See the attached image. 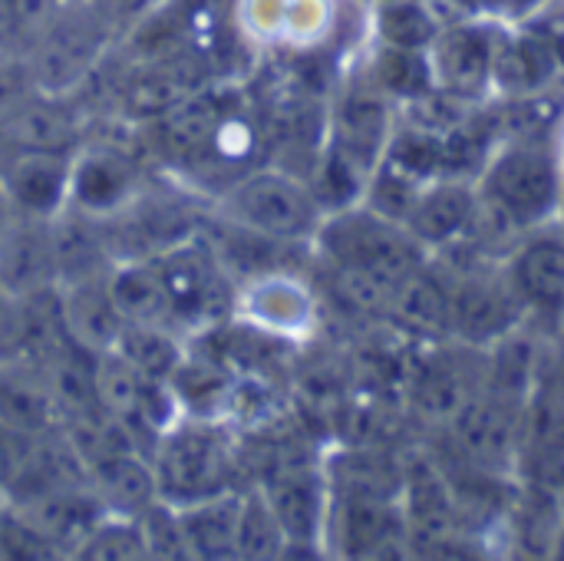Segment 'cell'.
<instances>
[{"label":"cell","instance_id":"obj_9","mask_svg":"<svg viewBox=\"0 0 564 561\" xmlns=\"http://www.w3.org/2000/svg\"><path fill=\"white\" fill-rule=\"evenodd\" d=\"M76 152H33L17 149L3 159L0 192L20 215L56 218L69 205V175Z\"/></svg>","mask_w":564,"mask_h":561},{"label":"cell","instance_id":"obj_17","mask_svg":"<svg viewBox=\"0 0 564 561\" xmlns=\"http://www.w3.org/2000/svg\"><path fill=\"white\" fill-rule=\"evenodd\" d=\"M264 499L278 516L288 546H314L321 539L327 519V493L321 476H314L311 470H288L271 479Z\"/></svg>","mask_w":564,"mask_h":561},{"label":"cell","instance_id":"obj_1","mask_svg":"<svg viewBox=\"0 0 564 561\" xmlns=\"http://www.w3.org/2000/svg\"><path fill=\"white\" fill-rule=\"evenodd\" d=\"M314 241L330 261L340 291L367 311L393 308L397 291L426 265L430 255L406 225L364 202L324 215Z\"/></svg>","mask_w":564,"mask_h":561},{"label":"cell","instance_id":"obj_14","mask_svg":"<svg viewBox=\"0 0 564 561\" xmlns=\"http://www.w3.org/2000/svg\"><path fill=\"white\" fill-rule=\"evenodd\" d=\"M86 476H89V489L96 493V499L102 503L109 516L139 519L159 499L155 466L139 450L102 456L86 470Z\"/></svg>","mask_w":564,"mask_h":561},{"label":"cell","instance_id":"obj_30","mask_svg":"<svg viewBox=\"0 0 564 561\" xmlns=\"http://www.w3.org/2000/svg\"><path fill=\"white\" fill-rule=\"evenodd\" d=\"M33 96L30 76L17 63H0V126Z\"/></svg>","mask_w":564,"mask_h":561},{"label":"cell","instance_id":"obj_25","mask_svg":"<svg viewBox=\"0 0 564 561\" xmlns=\"http://www.w3.org/2000/svg\"><path fill=\"white\" fill-rule=\"evenodd\" d=\"M79 559H106V561H129L149 559L145 539L139 529V519L126 516H106L76 549Z\"/></svg>","mask_w":564,"mask_h":561},{"label":"cell","instance_id":"obj_31","mask_svg":"<svg viewBox=\"0 0 564 561\" xmlns=\"http://www.w3.org/2000/svg\"><path fill=\"white\" fill-rule=\"evenodd\" d=\"M20 334V301L0 288V357H10Z\"/></svg>","mask_w":564,"mask_h":561},{"label":"cell","instance_id":"obj_2","mask_svg":"<svg viewBox=\"0 0 564 561\" xmlns=\"http://www.w3.org/2000/svg\"><path fill=\"white\" fill-rule=\"evenodd\" d=\"M476 192L519 235L555 225L564 202L562 159L549 142H499L476 179Z\"/></svg>","mask_w":564,"mask_h":561},{"label":"cell","instance_id":"obj_23","mask_svg":"<svg viewBox=\"0 0 564 561\" xmlns=\"http://www.w3.org/2000/svg\"><path fill=\"white\" fill-rule=\"evenodd\" d=\"M377 89L383 96H397V99H406V103H413V99L426 96L430 89H436L426 50L387 46L380 63H377Z\"/></svg>","mask_w":564,"mask_h":561},{"label":"cell","instance_id":"obj_33","mask_svg":"<svg viewBox=\"0 0 564 561\" xmlns=\"http://www.w3.org/2000/svg\"><path fill=\"white\" fill-rule=\"evenodd\" d=\"M13 23V0H0V33Z\"/></svg>","mask_w":564,"mask_h":561},{"label":"cell","instance_id":"obj_32","mask_svg":"<svg viewBox=\"0 0 564 561\" xmlns=\"http://www.w3.org/2000/svg\"><path fill=\"white\" fill-rule=\"evenodd\" d=\"M545 43H549V50L555 53V60H558V69H562L564 76V13H555V17H545L542 23H535L532 26Z\"/></svg>","mask_w":564,"mask_h":561},{"label":"cell","instance_id":"obj_8","mask_svg":"<svg viewBox=\"0 0 564 561\" xmlns=\"http://www.w3.org/2000/svg\"><path fill=\"white\" fill-rule=\"evenodd\" d=\"M59 284L56 251L50 235V218L20 215L10 208V218L0 231V288L17 298H36Z\"/></svg>","mask_w":564,"mask_h":561},{"label":"cell","instance_id":"obj_16","mask_svg":"<svg viewBox=\"0 0 564 561\" xmlns=\"http://www.w3.org/2000/svg\"><path fill=\"white\" fill-rule=\"evenodd\" d=\"M393 132L387 96L377 93H357L344 106H337L334 126H330V145L350 155L357 165L373 172L383 159L387 139Z\"/></svg>","mask_w":564,"mask_h":561},{"label":"cell","instance_id":"obj_36","mask_svg":"<svg viewBox=\"0 0 564 561\" xmlns=\"http://www.w3.org/2000/svg\"><path fill=\"white\" fill-rule=\"evenodd\" d=\"M3 506H7V503H3V496H0V516H3Z\"/></svg>","mask_w":564,"mask_h":561},{"label":"cell","instance_id":"obj_35","mask_svg":"<svg viewBox=\"0 0 564 561\" xmlns=\"http://www.w3.org/2000/svg\"><path fill=\"white\" fill-rule=\"evenodd\" d=\"M558 225H562V231H564V202H562V212H558Z\"/></svg>","mask_w":564,"mask_h":561},{"label":"cell","instance_id":"obj_10","mask_svg":"<svg viewBox=\"0 0 564 561\" xmlns=\"http://www.w3.org/2000/svg\"><path fill=\"white\" fill-rule=\"evenodd\" d=\"M453 321L449 331L459 334V341L469 344H496L512 337L519 327L525 308L519 294L512 291L509 278L489 281V278H459L453 281Z\"/></svg>","mask_w":564,"mask_h":561},{"label":"cell","instance_id":"obj_24","mask_svg":"<svg viewBox=\"0 0 564 561\" xmlns=\"http://www.w3.org/2000/svg\"><path fill=\"white\" fill-rule=\"evenodd\" d=\"M288 546L278 516L271 513L261 493L245 496L241 526H238V559H274Z\"/></svg>","mask_w":564,"mask_h":561},{"label":"cell","instance_id":"obj_28","mask_svg":"<svg viewBox=\"0 0 564 561\" xmlns=\"http://www.w3.org/2000/svg\"><path fill=\"white\" fill-rule=\"evenodd\" d=\"M340 532H344V546L354 552H370L380 549L387 542L390 532V516L387 509L370 499V496H357L347 503L344 519H340Z\"/></svg>","mask_w":564,"mask_h":561},{"label":"cell","instance_id":"obj_5","mask_svg":"<svg viewBox=\"0 0 564 561\" xmlns=\"http://www.w3.org/2000/svg\"><path fill=\"white\" fill-rule=\"evenodd\" d=\"M172 304L178 327L215 324L225 311H231L235 291L225 274V261L198 238H185L159 255H152Z\"/></svg>","mask_w":564,"mask_h":561},{"label":"cell","instance_id":"obj_7","mask_svg":"<svg viewBox=\"0 0 564 561\" xmlns=\"http://www.w3.org/2000/svg\"><path fill=\"white\" fill-rule=\"evenodd\" d=\"M499 40L486 26H453L430 43L433 86L463 103H482L492 93V63Z\"/></svg>","mask_w":564,"mask_h":561},{"label":"cell","instance_id":"obj_3","mask_svg":"<svg viewBox=\"0 0 564 561\" xmlns=\"http://www.w3.org/2000/svg\"><path fill=\"white\" fill-rule=\"evenodd\" d=\"M221 212L225 222L288 245L314 238L324 222L314 188L281 169H258L235 179L221 198Z\"/></svg>","mask_w":564,"mask_h":561},{"label":"cell","instance_id":"obj_20","mask_svg":"<svg viewBox=\"0 0 564 561\" xmlns=\"http://www.w3.org/2000/svg\"><path fill=\"white\" fill-rule=\"evenodd\" d=\"M241 493H215L182 509V526L192 559H238V526H241Z\"/></svg>","mask_w":564,"mask_h":561},{"label":"cell","instance_id":"obj_26","mask_svg":"<svg viewBox=\"0 0 564 561\" xmlns=\"http://www.w3.org/2000/svg\"><path fill=\"white\" fill-rule=\"evenodd\" d=\"M139 529H142L149 559H192L178 506H172L165 499H155L139 516Z\"/></svg>","mask_w":564,"mask_h":561},{"label":"cell","instance_id":"obj_34","mask_svg":"<svg viewBox=\"0 0 564 561\" xmlns=\"http://www.w3.org/2000/svg\"><path fill=\"white\" fill-rule=\"evenodd\" d=\"M7 218H10V205H7V198H3V192H0V231H3V225H7Z\"/></svg>","mask_w":564,"mask_h":561},{"label":"cell","instance_id":"obj_4","mask_svg":"<svg viewBox=\"0 0 564 561\" xmlns=\"http://www.w3.org/2000/svg\"><path fill=\"white\" fill-rule=\"evenodd\" d=\"M149 460L159 476V499L172 506H192L228 489L225 443L205 427L172 423L159 433Z\"/></svg>","mask_w":564,"mask_h":561},{"label":"cell","instance_id":"obj_27","mask_svg":"<svg viewBox=\"0 0 564 561\" xmlns=\"http://www.w3.org/2000/svg\"><path fill=\"white\" fill-rule=\"evenodd\" d=\"M380 33L387 40V46H403V50H430V43L436 40L440 26L436 20L410 0H393L383 7L380 13Z\"/></svg>","mask_w":564,"mask_h":561},{"label":"cell","instance_id":"obj_12","mask_svg":"<svg viewBox=\"0 0 564 561\" xmlns=\"http://www.w3.org/2000/svg\"><path fill=\"white\" fill-rule=\"evenodd\" d=\"M476 198L479 192L473 179L426 182L403 225L426 251H446L466 235L469 218L476 212Z\"/></svg>","mask_w":564,"mask_h":561},{"label":"cell","instance_id":"obj_13","mask_svg":"<svg viewBox=\"0 0 564 561\" xmlns=\"http://www.w3.org/2000/svg\"><path fill=\"white\" fill-rule=\"evenodd\" d=\"M59 298V314L69 331V337L89 350V354H106L119 344V334L126 327V317L119 314L112 291H109V271L56 284Z\"/></svg>","mask_w":564,"mask_h":561},{"label":"cell","instance_id":"obj_22","mask_svg":"<svg viewBox=\"0 0 564 561\" xmlns=\"http://www.w3.org/2000/svg\"><path fill=\"white\" fill-rule=\"evenodd\" d=\"M112 350H119L142 377L159 384H172L185 364V344L178 341L175 327L126 324Z\"/></svg>","mask_w":564,"mask_h":561},{"label":"cell","instance_id":"obj_11","mask_svg":"<svg viewBox=\"0 0 564 561\" xmlns=\"http://www.w3.org/2000/svg\"><path fill=\"white\" fill-rule=\"evenodd\" d=\"M135 202V165L112 149H86L73 155L69 208L109 218Z\"/></svg>","mask_w":564,"mask_h":561},{"label":"cell","instance_id":"obj_29","mask_svg":"<svg viewBox=\"0 0 564 561\" xmlns=\"http://www.w3.org/2000/svg\"><path fill=\"white\" fill-rule=\"evenodd\" d=\"M33 440L30 433H20L7 423H0V496L7 493V486L17 479V473L23 470L30 450H33Z\"/></svg>","mask_w":564,"mask_h":561},{"label":"cell","instance_id":"obj_19","mask_svg":"<svg viewBox=\"0 0 564 561\" xmlns=\"http://www.w3.org/2000/svg\"><path fill=\"white\" fill-rule=\"evenodd\" d=\"M109 291L126 317V324H155V327H178L172 294L155 268L152 258L119 261L109 271Z\"/></svg>","mask_w":564,"mask_h":561},{"label":"cell","instance_id":"obj_21","mask_svg":"<svg viewBox=\"0 0 564 561\" xmlns=\"http://www.w3.org/2000/svg\"><path fill=\"white\" fill-rule=\"evenodd\" d=\"M3 139L13 149H33V152H76V122L66 106L30 96L3 126Z\"/></svg>","mask_w":564,"mask_h":561},{"label":"cell","instance_id":"obj_6","mask_svg":"<svg viewBox=\"0 0 564 561\" xmlns=\"http://www.w3.org/2000/svg\"><path fill=\"white\" fill-rule=\"evenodd\" d=\"M506 278L519 294L525 314L545 317L564 327V231L545 225L522 235L509 255Z\"/></svg>","mask_w":564,"mask_h":561},{"label":"cell","instance_id":"obj_15","mask_svg":"<svg viewBox=\"0 0 564 561\" xmlns=\"http://www.w3.org/2000/svg\"><path fill=\"white\" fill-rule=\"evenodd\" d=\"M0 423L30 436L63 427V407L53 387L26 360H0Z\"/></svg>","mask_w":564,"mask_h":561},{"label":"cell","instance_id":"obj_18","mask_svg":"<svg viewBox=\"0 0 564 561\" xmlns=\"http://www.w3.org/2000/svg\"><path fill=\"white\" fill-rule=\"evenodd\" d=\"M558 76H562L558 60L535 30H525L512 40H499L496 63H492V93L496 96H502V99L532 96V93L555 86Z\"/></svg>","mask_w":564,"mask_h":561}]
</instances>
